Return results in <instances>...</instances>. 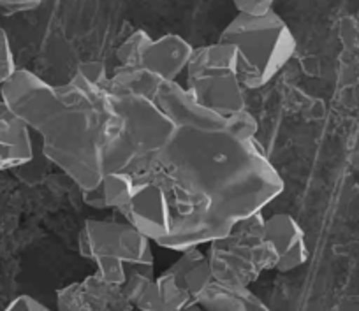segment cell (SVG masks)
Returning <instances> with one entry per match:
<instances>
[{"instance_id":"6da1fadb","label":"cell","mask_w":359,"mask_h":311,"mask_svg":"<svg viewBox=\"0 0 359 311\" xmlns=\"http://www.w3.org/2000/svg\"><path fill=\"white\" fill-rule=\"evenodd\" d=\"M257 129L248 109L220 125H175L165 146L134 181L162 186L171 204V229L198 216L234 223L264 212L282 193L284 179L259 143Z\"/></svg>"},{"instance_id":"7a4b0ae2","label":"cell","mask_w":359,"mask_h":311,"mask_svg":"<svg viewBox=\"0 0 359 311\" xmlns=\"http://www.w3.org/2000/svg\"><path fill=\"white\" fill-rule=\"evenodd\" d=\"M0 100L39 134L44 157L79 190L101 183L104 129L115 111L106 86L92 85L78 72L53 86L29 69H16L0 86Z\"/></svg>"},{"instance_id":"3957f363","label":"cell","mask_w":359,"mask_h":311,"mask_svg":"<svg viewBox=\"0 0 359 311\" xmlns=\"http://www.w3.org/2000/svg\"><path fill=\"white\" fill-rule=\"evenodd\" d=\"M219 41L236 48L245 90H257L268 85L296 51L294 36L275 9L264 16L236 13L222 30Z\"/></svg>"},{"instance_id":"277c9868","label":"cell","mask_w":359,"mask_h":311,"mask_svg":"<svg viewBox=\"0 0 359 311\" xmlns=\"http://www.w3.org/2000/svg\"><path fill=\"white\" fill-rule=\"evenodd\" d=\"M185 78L189 93L222 118L248 109L240 76V58L231 44L219 41L194 48Z\"/></svg>"},{"instance_id":"5b68a950","label":"cell","mask_w":359,"mask_h":311,"mask_svg":"<svg viewBox=\"0 0 359 311\" xmlns=\"http://www.w3.org/2000/svg\"><path fill=\"white\" fill-rule=\"evenodd\" d=\"M213 279L250 286L264 271H273L277 255L264 237V213L233 223L229 234L208 244Z\"/></svg>"},{"instance_id":"8992f818","label":"cell","mask_w":359,"mask_h":311,"mask_svg":"<svg viewBox=\"0 0 359 311\" xmlns=\"http://www.w3.org/2000/svg\"><path fill=\"white\" fill-rule=\"evenodd\" d=\"M78 250L92 262L111 258L123 265L155 264L151 241L126 220H86L78 237Z\"/></svg>"},{"instance_id":"52a82bcc","label":"cell","mask_w":359,"mask_h":311,"mask_svg":"<svg viewBox=\"0 0 359 311\" xmlns=\"http://www.w3.org/2000/svg\"><path fill=\"white\" fill-rule=\"evenodd\" d=\"M120 215L148 241L158 247L171 233V204L162 186L150 179L134 181L133 199Z\"/></svg>"},{"instance_id":"ba28073f","label":"cell","mask_w":359,"mask_h":311,"mask_svg":"<svg viewBox=\"0 0 359 311\" xmlns=\"http://www.w3.org/2000/svg\"><path fill=\"white\" fill-rule=\"evenodd\" d=\"M264 237L277 255L275 271H294L309 261L310 251L305 230L289 213L264 216Z\"/></svg>"},{"instance_id":"9c48e42d","label":"cell","mask_w":359,"mask_h":311,"mask_svg":"<svg viewBox=\"0 0 359 311\" xmlns=\"http://www.w3.org/2000/svg\"><path fill=\"white\" fill-rule=\"evenodd\" d=\"M192 51H194V46L184 37L176 34H165L148 43L141 55L140 67L148 69L164 81H178L180 76L187 71Z\"/></svg>"},{"instance_id":"30bf717a","label":"cell","mask_w":359,"mask_h":311,"mask_svg":"<svg viewBox=\"0 0 359 311\" xmlns=\"http://www.w3.org/2000/svg\"><path fill=\"white\" fill-rule=\"evenodd\" d=\"M32 130L0 100V171H11L34 158Z\"/></svg>"},{"instance_id":"8fae6325","label":"cell","mask_w":359,"mask_h":311,"mask_svg":"<svg viewBox=\"0 0 359 311\" xmlns=\"http://www.w3.org/2000/svg\"><path fill=\"white\" fill-rule=\"evenodd\" d=\"M196 304L203 311H269L250 286L229 285L217 279L206 285L196 299Z\"/></svg>"},{"instance_id":"7c38bea8","label":"cell","mask_w":359,"mask_h":311,"mask_svg":"<svg viewBox=\"0 0 359 311\" xmlns=\"http://www.w3.org/2000/svg\"><path fill=\"white\" fill-rule=\"evenodd\" d=\"M165 271L171 275L180 289L191 293L194 300L213 279L208 254L201 248H189L185 251H180V257Z\"/></svg>"},{"instance_id":"4fadbf2b","label":"cell","mask_w":359,"mask_h":311,"mask_svg":"<svg viewBox=\"0 0 359 311\" xmlns=\"http://www.w3.org/2000/svg\"><path fill=\"white\" fill-rule=\"evenodd\" d=\"M106 207L122 212L130 202L134 193V179L127 172H106L101 179Z\"/></svg>"},{"instance_id":"5bb4252c","label":"cell","mask_w":359,"mask_h":311,"mask_svg":"<svg viewBox=\"0 0 359 311\" xmlns=\"http://www.w3.org/2000/svg\"><path fill=\"white\" fill-rule=\"evenodd\" d=\"M151 41V37L148 36L144 30L137 29L134 32H130L122 43L116 48L115 55L116 60H118V67H140L141 55H143L144 48L148 46V43Z\"/></svg>"},{"instance_id":"9a60e30c","label":"cell","mask_w":359,"mask_h":311,"mask_svg":"<svg viewBox=\"0 0 359 311\" xmlns=\"http://www.w3.org/2000/svg\"><path fill=\"white\" fill-rule=\"evenodd\" d=\"M78 74H81L86 81H90L92 85L97 86H108L109 72L106 69L104 62L101 60H85L78 65L76 69Z\"/></svg>"},{"instance_id":"2e32d148","label":"cell","mask_w":359,"mask_h":311,"mask_svg":"<svg viewBox=\"0 0 359 311\" xmlns=\"http://www.w3.org/2000/svg\"><path fill=\"white\" fill-rule=\"evenodd\" d=\"M15 55H13L11 44H9L8 34L0 27V86L4 85L16 71Z\"/></svg>"},{"instance_id":"e0dca14e","label":"cell","mask_w":359,"mask_h":311,"mask_svg":"<svg viewBox=\"0 0 359 311\" xmlns=\"http://www.w3.org/2000/svg\"><path fill=\"white\" fill-rule=\"evenodd\" d=\"M43 2L44 0H0V13H4V15H16V13L34 11Z\"/></svg>"},{"instance_id":"ac0fdd59","label":"cell","mask_w":359,"mask_h":311,"mask_svg":"<svg viewBox=\"0 0 359 311\" xmlns=\"http://www.w3.org/2000/svg\"><path fill=\"white\" fill-rule=\"evenodd\" d=\"M2 311H53L48 306H44L43 303H39L37 299L30 296H18L8 304Z\"/></svg>"},{"instance_id":"d6986e66","label":"cell","mask_w":359,"mask_h":311,"mask_svg":"<svg viewBox=\"0 0 359 311\" xmlns=\"http://www.w3.org/2000/svg\"><path fill=\"white\" fill-rule=\"evenodd\" d=\"M79 192H81L83 202H85L86 206L94 207V209H99V212H104V209H108V207H106L104 192H102L101 183H99L97 186H94V188L79 190Z\"/></svg>"},{"instance_id":"ffe728a7","label":"cell","mask_w":359,"mask_h":311,"mask_svg":"<svg viewBox=\"0 0 359 311\" xmlns=\"http://www.w3.org/2000/svg\"><path fill=\"white\" fill-rule=\"evenodd\" d=\"M184 311H203L201 307L198 306V304H192V306H189V307H185Z\"/></svg>"}]
</instances>
